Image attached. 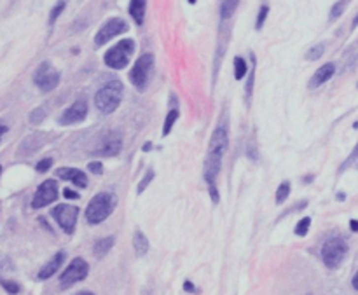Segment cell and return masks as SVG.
<instances>
[{
    "mask_svg": "<svg viewBox=\"0 0 358 295\" xmlns=\"http://www.w3.org/2000/svg\"><path fill=\"white\" fill-rule=\"evenodd\" d=\"M117 204L116 196L110 194V192H100L89 201L88 208H86V220H88L91 226H97L101 224L103 220H107L112 215L114 208Z\"/></svg>",
    "mask_w": 358,
    "mask_h": 295,
    "instance_id": "obj_1",
    "label": "cell"
},
{
    "mask_svg": "<svg viewBox=\"0 0 358 295\" xmlns=\"http://www.w3.org/2000/svg\"><path fill=\"white\" fill-rule=\"evenodd\" d=\"M124 95V86L121 81H110L103 84L95 95V105L101 114H112L121 105Z\"/></svg>",
    "mask_w": 358,
    "mask_h": 295,
    "instance_id": "obj_2",
    "label": "cell"
},
{
    "mask_svg": "<svg viewBox=\"0 0 358 295\" xmlns=\"http://www.w3.org/2000/svg\"><path fill=\"white\" fill-rule=\"evenodd\" d=\"M348 255V243L343 238H328L322 246V261L328 269H337Z\"/></svg>",
    "mask_w": 358,
    "mask_h": 295,
    "instance_id": "obj_3",
    "label": "cell"
},
{
    "mask_svg": "<svg viewBox=\"0 0 358 295\" xmlns=\"http://www.w3.org/2000/svg\"><path fill=\"white\" fill-rule=\"evenodd\" d=\"M135 53V42L131 40V38H124L121 42H117L114 47L105 53V65L108 68H114V70H121L130 63V58L131 54Z\"/></svg>",
    "mask_w": 358,
    "mask_h": 295,
    "instance_id": "obj_4",
    "label": "cell"
},
{
    "mask_svg": "<svg viewBox=\"0 0 358 295\" xmlns=\"http://www.w3.org/2000/svg\"><path fill=\"white\" fill-rule=\"evenodd\" d=\"M152 66H154V56H152L150 53H145L136 60L135 66L131 68L130 81H131V84L138 89V91H145L147 84H149Z\"/></svg>",
    "mask_w": 358,
    "mask_h": 295,
    "instance_id": "obj_5",
    "label": "cell"
},
{
    "mask_svg": "<svg viewBox=\"0 0 358 295\" xmlns=\"http://www.w3.org/2000/svg\"><path fill=\"white\" fill-rule=\"evenodd\" d=\"M88 272H89V264L84 261V259H81V257L73 259V261L68 264V267H66L65 271H63L62 276H60V287H62L63 290L73 287V285L79 283V281L86 280Z\"/></svg>",
    "mask_w": 358,
    "mask_h": 295,
    "instance_id": "obj_6",
    "label": "cell"
},
{
    "mask_svg": "<svg viewBox=\"0 0 358 295\" xmlns=\"http://www.w3.org/2000/svg\"><path fill=\"white\" fill-rule=\"evenodd\" d=\"M33 82L40 91L49 93L60 84V72L58 70H54L49 62H44L39 65V68L35 70Z\"/></svg>",
    "mask_w": 358,
    "mask_h": 295,
    "instance_id": "obj_7",
    "label": "cell"
},
{
    "mask_svg": "<svg viewBox=\"0 0 358 295\" xmlns=\"http://www.w3.org/2000/svg\"><path fill=\"white\" fill-rule=\"evenodd\" d=\"M51 215H53V219L58 222V226L66 234H73L75 224H77V217H79L77 206H72V204H58V206L53 208Z\"/></svg>",
    "mask_w": 358,
    "mask_h": 295,
    "instance_id": "obj_8",
    "label": "cell"
},
{
    "mask_svg": "<svg viewBox=\"0 0 358 295\" xmlns=\"http://www.w3.org/2000/svg\"><path fill=\"white\" fill-rule=\"evenodd\" d=\"M128 32V23L121 18H110L100 30L97 32V37H95V46L100 47L105 46L107 42H110L112 38L117 37V35Z\"/></svg>",
    "mask_w": 358,
    "mask_h": 295,
    "instance_id": "obj_9",
    "label": "cell"
},
{
    "mask_svg": "<svg viewBox=\"0 0 358 295\" xmlns=\"http://www.w3.org/2000/svg\"><path fill=\"white\" fill-rule=\"evenodd\" d=\"M56 197H58V185H56V182L46 180L39 185V189L35 192L33 199H32V208L33 210H40V208L54 203Z\"/></svg>",
    "mask_w": 358,
    "mask_h": 295,
    "instance_id": "obj_10",
    "label": "cell"
},
{
    "mask_svg": "<svg viewBox=\"0 0 358 295\" xmlns=\"http://www.w3.org/2000/svg\"><path fill=\"white\" fill-rule=\"evenodd\" d=\"M229 149V133H228V126L226 124H219L217 130L213 131L212 138H210V145H208V152L210 156H217V157H224L226 152Z\"/></svg>",
    "mask_w": 358,
    "mask_h": 295,
    "instance_id": "obj_11",
    "label": "cell"
},
{
    "mask_svg": "<svg viewBox=\"0 0 358 295\" xmlns=\"http://www.w3.org/2000/svg\"><path fill=\"white\" fill-rule=\"evenodd\" d=\"M86 115H88V103H86V100H77L73 101L68 108L63 110L58 121L62 126H68V124H77L81 121H84Z\"/></svg>",
    "mask_w": 358,
    "mask_h": 295,
    "instance_id": "obj_12",
    "label": "cell"
},
{
    "mask_svg": "<svg viewBox=\"0 0 358 295\" xmlns=\"http://www.w3.org/2000/svg\"><path fill=\"white\" fill-rule=\"evenodd\" d=\"M121 147H123V140H121L119 133H108L101 143L98 145V149L95 150L97 156H103V157H114L121 152Z\"/></svg>",
    "mask_w": 358,
    "mask_h": 295,
    "instance_id": "obj_13",
    "label": "cell"
},
{
    "mask_svg": "<svg viewBox=\"0 0 358 295\" xmlns=\"http://www.w3.org/2000/svg\"><path fill=\"white\" fill-rule=\"evenodd\" d=\"M56 175H58V178H62V180L72 182L75 187H81V189L88 187V176H86L84 171H81V169H77V168H60L58 171H56Z\"/></svg>",
    "mask_w": 358,
    "mask_h": 295,
    "instance_id": "obj_14",
    "label": "cell"
},
{
    "mask_svg": "<svg viewBox=\"0 0 358 295\" xmlns=\"http://www.w3.org/2000/svg\"><path fill=\"white\" fill-rule=\"evenodd\" d=\"M334 73H335V65H334V63H325V65H322L315 73H313L311 81H309V88H311V89L320 88V86L325 84L328 79H332V75H334Z\"/></svg>",
    "mask_w": 358,
    "mask_h": 295,
    "instance_id": "obj_15",
    "label": "cell"
},
{
    "mask_svg": "<svg viewBox=\"0 0 358 295\" xmlns=\"http://www.w3.org/2000/svg\"><path fill=\"white\" fill-rule=\"evenodd\" d=\"M63 261H65V253L58 252L53 259H51L49 262H47L46 265H44L42 269H40V271H39V276H37V278H39V280H49L51 276H54V272H56L60 267H62Z\"/></svg>",
    "mask_w": 358,
    "mask_h": 295,
    "instance_id": "obj_16",
    "label": "cell"
},
{
    "mask_svg": "<svg viewBox=\"0 0 358 295\" xmlns=\"http://www.w3.org/2000/svg\"><path fill=\"white\" fill-rule=\"evenodd\" d=\"M145 9H147V0H131L130 2V14L131 18L135 19L136 25H143Z\"/></svg>",
    "mask_w": 358,
    "mask_h": 295,
    "instance_id": "obj_17",
    "label": "cell"
},
{
    "mask_svg": "<svg viewBox=\"0 0 358 295\" xmlns=\"http://www.w3.org/2000/svg\"><path fill=\"white\" fill-rule=\"evenodd\" d=\"M42 147V140H40L39 134H32V136H28V138L23 140V143H21L20 150H18V154L20 156H30V154H33L37 149H40Z\"/></svg>",
    "mask_w": 358,
    "mask_h": 295,
    "instance_id": "obj_18",
    "label": "cell"
},
{
    "mask_svg": "<svg viewBox=\"0 0 358 295\" xmlns=\"http://www.w3.org/2000/svg\"><path fill=\"white\" fill-rule=\"evenodd\" d=\"M114 243H116V238H114V236L101 238V239H98V241L95 243V246H93V252H95V255H97V257H105V255L110 252L112 246H114Z\"/></svg>",
    "mask_w": 358,
    "mask_h": 295,
    "instance_id": "obj_19",
    "label": "cell"
},
{
    "mask_svg": "<svg viewBox=\"0 0 358 295\" xmlns=\"http://www.w3.org/2000/svg\"><path fill=\"white\" fill-rule=\"evenodd\" d=\"M133 248H135L136 255H145L149 252V239L140 229H136L133 234Z\"/></svg>",
    "mask_w": 358,
    "mask_h": 295,
    "instance_id": "obj_20",
    "label": "cell"
},
{
    "mask_svg": "<svg viewBox=\"0 0 358 295\" xmlns=\"http://www.w3.org/2000/svg\"><path fill=\"white\" fill-rule=\"evenodd\" d=\"M238 4H239V0H222V4H220V18L222 19L232 18Z\"/></svg>",
    "mask_w": 358,
    "mask_h": 295,
    "instance_id": "obj_21",
    "label": "cell"
},
{
    "mask_svg": "<svg viewBox=\"0 0 358 295\" xmlns=\"http://www.w3.org/2000/svg\"><path fill=\"white\" fill-rule=\"evenodd\" d=\"M178 115H180L178 108H171V110L166 114L164 124H163V136H166V134L171 133V130H173V124L177 123V119H178Z\"/></svg>",
    "mask_w": 358,
    "mask_h": 295,
    "instance_id": "obj_22",
    "label": "cell"
},
{
    "mask_svg": "<svg viewBox=\"0 0 358 295\" xmlns=\"http://www.w3.org/2000/svg\"><path fill=\"white\" fill-rule=\"evenodd\" d=\"M348 4H350V0H337L334 5H332L330 9V14H328V19L330 21H334V19L341 18V14H343L344 11H346Z\"/></svg>",
    "mask_w": 358,
    "mask_h": 295,
    "instance_id": "obj_23",
    "label": "cell"
},
{
    "mask_svg": "<svg viewBox=\"0 0 358 295\" xmlns=\"http://www.w3.org/2000/svg\"><path fill=\"white\" fill-rule=\"evenodd\" d=\"M247 70H248L247 62H245L241 56H236L234 58V79L236 81H241L243 77H245V73H247Z\"/></svg>",
    "mask_w": 358,
    "mask_h": 295,
    "instance_id": "obj_24",
    "label": "cell"
},
{
    "mask_svg": "<svg viewBox=\"0 0 358 295\" xmlns=\"http://www.w3.org/2000/svg\"><path fill=\"white\" fill-rule=\"evenodd\" d=\"M324 51H325L324 44H316V46H313L311 49L306 53V60H309V62H316V60H320V58L324 56Z\"/></svg>",
    "mask_w": 358,
    "mask_h": 295,
    "instance_id": "obj_25",
    "label": "cell"
},
{
    "mask_svg": "<svg viewBox=\"0 0 358 295\" xmlns=\"http://www.w3.org/2000/svg\"><path fill=\"white\" fill-rule=\"evenodd\" d=\"M289 194H290V184L289 182H283L276 191V204L285 203L287 197H289Z\"/></svg>",
    "mask_w": 358,
    "mask_h": 295,
    "instance_id": "obj_26",
    "label": "cell"
},
{
    "mask_svg": "<svg viewBox=\"0 0 358 295\" xmlns=\"http://www.w3.org/2000/svg\"><path fill=\"white\" fill-rule=\"evenodd\" d=\"M309 226H311V219L309 217H304V219H300L295 226V234L297 236H306L309 230Z\"/></svg>",
    "mask_w": 358,
    "mask_h": 295,
    "instance_id": "obj_27",
    "label": "cell"
},
{
    "mask_svg": "<svg viewBox=\"0 0 358 295\" xmlns=\"http://www.w3.org/2000/svg\"><path fill=\"white\" fill-rule=\"evenodd\" d=\"M65 5H66L65 0H60L58 4L54 5L53 11H51V14H49V25H54V21L60 18V14H62L63 11H65Z\"/></svg>",
    "mask_w": 358,
    "mask_h": 295,
    "instance_id": "obj_28",
    "label": "cell"
},
{
    "mask_svg": "<svg viewBox=\"0 0 358 295\" xmlns=\"http://www.w3.org/2000/svg\"><path fill=\"white\" fill-rule=\"evenodd\" d=\"M28 119H30L32 124H40L44 119H46V108H44V107L35 108V110L30 114V117H28Z\"/></svg>",
    "mask_w": 358,
    "mask_h": 295,
    "instance_id": "obj_29",
    "label": "cell"
},
{
    "mask_svg": "<svg viewBox=\"0 0 358 295\" xmlns=\"http://www.w3.org/2000/svg\"><path fill=\"white\" fill-rule=\"evenodd\" d=\"M152 180H154V171H152V169H149V171L145 173V176H143L142 180H140L138 187H136V192H138V194H142V192L145 191L147 187H149V184Z\"/></svg>",
    "mask_w": 358,
    "mask_h": 295,
    "instance_id": "obj_30",
    "label": "cell"
},
{
    "mask_svg": "<svg viewBox=\"0 0 358 295\" xmlns=\"http://www.w3.org/2000/svg\"><path fill=\"white\" fill-rule=\"evenodd\" d=\"M267 14H269V7H267V5H262L260 11H259V16H257V23H255V28H257V30H260V28L264 27Z\"/></svg>",
    "mask_w": 358,
    "mask_h": 295,
    "instance_id": "obj_31",
    "label": "cell"
},
{
    "mask_svg": "<svg viewBox=\"0 0 358 295\" xmlns=\"http://www.w3.org/2000/svg\"><path fill=\"white\" fill-rule=\"evenodd\" d=\"M0 285L7 290V294H11V295H16V294H20V285L18 283H14V281H7V280H0Z\"/></svg>",
    "mask_w": 358,
    "mask_h": 295,
    "instance_id": "obj_32",
    "label": "cell"
},
{
    "mask_svg": "<svg viewBox=\"0 0 358 295\" xmlns=\"http://www.w3.org/2000/svg\"><path fill=\"white\" fill-rule=\"evenodd\" d=\"M51 166H53V159L51 157H46V159H40L39 163H37V171L39 173H46L51 169Z\"/></svg>",
    "mask_w": 358,
    "mask_h": 295,
    "instance_id": "obj_33",
    "label": "cell"
},
{
    "mask_svg": "<svg viewBox=\"0 0 358 295\" xmlns=\"http://www.w3.org/2000/svg\"><path fill=\"white\" fill-rule=\"evenodd\" d=\"M12 269H14V264L11 262V259L0 255V271H12Z\"/></svg>",
    "mask_w": 358,
    "mask_h": 295,
    "instance_id": "obj_34",
    "label": "cell"
},
{
    "mask_svg": "<svg viewBox=\"0 0 358 295\" xmlns=\"http://www.w3.org/2000/svg\"><path fill=\"white\" fill-rule=\"evenodd\" d=\"M88 169L91 173H95V175H101L103 173V164H101V161H91L88 164Z\"/></svg>",
    "mask_w": 358,
    "mask_h": 295,
    "instance_id": "obj_35",
    "label": "cell"
},
{
    "mask_svg": "<svg viewBox=\"0 0 358 295\" xmlns=\"http://www.w3.org/2000/svg\"><path fill=\"white\" fill-rule=\"evenodd\" d=\"M357 159H358V143H357V147H355V149H353V152L350 154V157H348L346 161H344V164L341 166V169H344V168H346V166H350L351 163L357 161Z\"/></svg>",
    "mask_w": 358,
    "mask_h": 295,
    "instance_id": "obj_36",
    "label": "cell"
},
{
    "mask_svg": "<svg viewBox=\"0 0 358 295\" xmlns=\"http://www.w3.org/2000/svg\"><path fill=\"white\" fill-rule=\"evenodd\" d=\"M63 196H65L66 199H79V194L75 191H72V189L66 187L65 191H63Z\"/></svg>",
    "mask_w": 358,
    "mask_h": 295,
    "instance_id": "obj_37",
    "label": "cell"
},
{
    "mask_svg": "<svg viewBox=\"0 0 358 295\" xmlns=\"http://www.w3.org/2000/svg\"><path fill=\"white\" fill-rule=\"evenodd\" d=\"M210 196H212V201L213 203H219V191H217L215 185H210Z\"/></svg>",
    "mask_w": 358,
    "mask_h": 295,
    "instance_id": "obj_38",
    "label": "cell"
},
{
    "mask_svg": "<svg viewBox=\"0 0 358 295\" xmlns=\"http://www.w3.org/2000/svg\"><path fill=\"white\" fill-rule=\"evenodd\" d=\"M184 290L185 292H191V294H194V292H197V288L194 287V285L191 283V281H185V283H184Z\"/></svg>",
    "mask_w": 358,
    "mask_h": 295,
    "instance_id": "obj_39",
    "label": "cell"
},
{
    "mask_svg": "<svg viewBox=\"0 0 358 295\" xmlns=\"http://www.w3.org/2000/svg\"><path fill=\"white\" fill-rule=\"evenodd\" d=\"M350 227H351V230H353V232H358V220H351Z\"/></svg>",
    "mask_w": 358,
    "mask_h": 295,
    "instance_id": "obj_40",
    "label": "cell"
},
{
    "mask_svg": "<svg viewBox=\"0 0 358 295\" xmlns=\"http://www.w3.org/2000/svg\"><path fill=\"white\" fill-rule=\"evenodd\" d=\"M351 283H353V288H355V290L358 292V271H357V274H355V276H353V281H351Z\"/></svg>",
    "mask_w": 358,
    "mask_h": 295,
    "instance_id": "obj_41",
    "label": "cell"
},
{
    "mask_svg": "<svg viewBox=\"0 0 358 295\" xmlns=\"http://www.w3.org/2000/svg\"><path fill=\"white\" fill-rule=\"evenodd\" d=\"M150 149H152V143H150V142H147L145 145H143V150H145V152H149Z\"/></svg>",
    "mask_w": 358,
    "mask_h": 295,
    "instance_id": "obj_42",
    "label": "cell"
},
{
    "mask_svg": "<svg viewBox=\"0 0 358 295\" xmlns=\"http://www.w3.org/2000/svg\"><path fill=\"white\" fill-rule=\"evenodd\" d=\"M5 131H7V128H5V126H0V138H2V134H4Z\"/></svg>",
    "mask_w": 358,
    "mask_h": 295,
    "instance_id": "obj_43",
    "label": "cell"
},
{
    "mask_svg": "<svg viewBox=\"0 0 358 295\" xmlns=\"http://www.w3.org/2000/svg\"><path fill=\"white\" fill-rule=\"evenodd\" d=\"M344 197H346V196H344L343 192H339V194H337V199L339 201H344Z\"/></svg>",
    "mask_w": 358,
    "mask_h": 295,
    "instance_id": "obj_44",
    "label": "cell"
},
{
    "mask_svg": "<svg viewBox=\"0 0 358 295\" xmlns=\"http://www.w3.org/2000/svg\"><path fill=\"white\" fill-rule=\"evenodd\" d=\"M75 295H95V294H91V292H79V294H75Z\"/></svg>",
    "mask_w": 358,
    "mask_h": 295,
    "instance_id": "obj_45",
    "label": "cell"
},
{
    "mask_svg": "<svg viewBox=\"0 0 358 295\" xmlns=\"http://www.w3.org/2000/svg\"><path fill=\"white\" fill-rule=\"evenodd\" d=\"M355 27H358V14H357V18L353 19V28H355Z\"/></svg>",
    "mask_w": 358,
    "mask_h": 295,
    "instance_id": "obj_46",
    "label": "cell"
},
{
    "mask_svg": "<svg viewBox=\"0 0 358 295\" xmlns=\"http://www.w3.org/2000/svg\"><path fill=\"white\" fill-rule=\"evenodd\" d=\"M187 2H189V4H196L197 0H187Z\"/></svg>",
    "mask_w": 358,
    "mask_h": 295,
    "instance_id": "obj_47",
    "label": "cell"
},
{
    "mask_svg": "<svg viewBox=\"0 0 358 295\" xmlns=\"http://www.w3.org/2000/svg\"><path fill=\"white\" fill-rule=\"evenodd\" d=\"M0 171H2V166H0Z\"/></svg>",
    "mask_w": 358,
    "mask_h": 295,
    "instance_id": "obj_48",
    "label": "cell"
}]
</instances>
